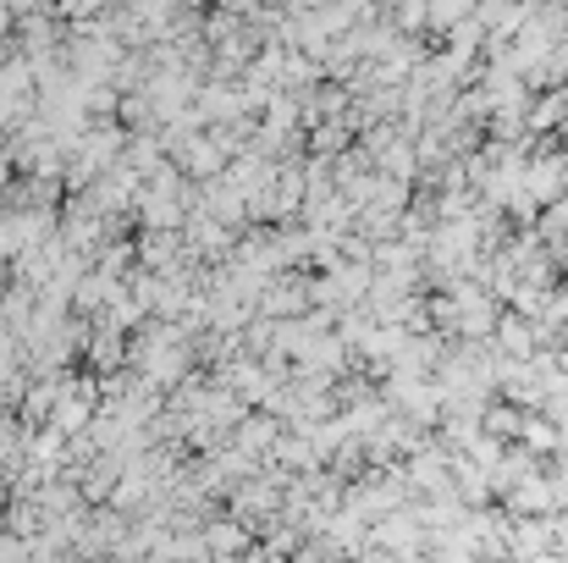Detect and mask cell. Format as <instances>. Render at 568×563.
I'll use <instances>...</instances> for the list:
<instances>
[{
	"label": "cell",
	"instance_id": "cell-1",
	"mask_svg": "<svg viewBox=\"0 0 568 563\" xmlns=\"http://www.w3.org/2000/svg\"><path fill=\"white\" fill-rule=\"evenodd\" d=\"M564 193H568V161L564 155L547 150L541 161H525V199H530V204H547V210H552Z\"/></svg>",
	"mask_w": 568,
	"mask_h": 563
},
{
	"label": "cell",
	"instance_id": "cell-2",
	"mask_svg": "<svg viewBox=\"0 0 568 563\" xmlns=\"http://www.w3.org/2000/svg\"><path fill=\"white\" fill-rule=\"evenodd\" d=\"M376 536H381V547H386V553L414 559V553L425 547V520H419V509H392V514L376 525Z\"/></svg>",
	"mask_w": 568,
	"mask_h": 563
},
{
	"label": "cell",
	"instance_id": "cell-3",
	"mask_svg": "<svg viewBox=\"0 0 568 563\" xmlns=\"http://www.w3.org/2000/svg\"><path fill=\"white\" fill-rule=\"evenodd\" d=\"M519 442H525V453H530V459L558 453V425H552L547 414H525V420H519Z\"/></svg>",
	"mask_w": 568,
	"mask_h": 563
},
{
	"label": "cell",
	"instance_id": "cell-4",
	"mask_svg": "<svg viewBox=\"0 0 568 563\" xmlns=\"http://www.w3.org/2000/svg\"><path fill=\"white\" fill-rule=\"evenodd\" d=\"M568 122V94H547V100H536L530 111H525V133H547V128H558Z\"/></svg>",
	"mask_w": 568,
	"mask_h": 563
},
{
	"label": "cell",
	"instance_id": "cell-5",
	"mask_svg": "<svg viewBox=\"0 0 568 563\" xmlns=\"http://www.w3.org/2000/svg\"><path fill=\"white\" fill-rule=\"evenodd\" d=\"M519 420H525V409H514V403H486V414H480V431L486 436H519Z\"/></svg>",
	"mask_w": 568,
	"mask_h": 563
},
{
	"label": "cell",
	"instance_id": "cell-6",
	"mask_svg": "<svg viewBox=\"0 0 568 563\" xmlns=\"http://www.w3.org/2000/svg\"><path fill=\"white\" fill-rule=\"evenodd\" d=\"M425 17H430V6H403V11H397V28H419Z\"/></svg>",
	"mask_w": 568,
	"mask_h": 563
}]
</instances>
